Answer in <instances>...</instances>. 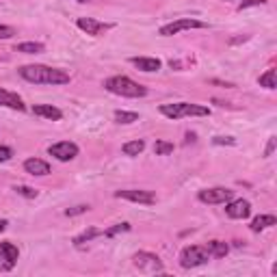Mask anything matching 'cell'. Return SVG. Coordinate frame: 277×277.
<instances>
[{
  "instance_id": "cell-1",
  "label": "cell",
  "mask_w": 277,
  "mask_h": 277,
  "mask_svg": "<svg viewBox=\"0 0 277 277\" xmlns=\"http://www.w3.org/2000/svg\"><path fill=\"white\" fill-rule=\"evenodd\" d=\"M17 72L24 81L35 83V85H67L69 83V74H65L63 69H54L48 65H24Z\"/></svg>"
},
{
  "instance_id": "cell-2",
  "label": "cell",
  "mask_w": 277,
  "mask_h": 277,
  "mask_svg": "<svg viewBox=\"0 0 277 277\" xmlns=\"http://www.w3.org/2000/svg\"><path fill=\"white\" fill-rule=\"evenodd\" d=\"M104 87H106V91H111L115 95H122V97H143V95H147V89L143 85L134 83L132 78H128V76L106 78Z\"/></svg>"
},
{
  "instance_id": "cell-3",
  "label": "cell",
  "mask_w": 277,
  "mask_h": 277,
  "mask_svg": "<svg viewBox=\"0 0 277 277\" xmlns=\"http://www.w3.org/2000/svg\"><path fill=\"white\" fill-rule=\"evenodd\" d=\"M161 113L169 117V120H180V117H206L210 115V108L191 102H177V104H163Z\"/></svg>"
},
{
  "instance_id": "cell-4",
  "label": "cell",
  "mask_w": 277,
  "mask_h": 277,
  "mask_svg": "<svg viewBox=\"0 0 277 277\" xmlns=\"http://www.w3.org/2000/svg\"><path fill=\"white\" fill-rule=\"evenodd\" d=\"M210 253L206 251V247H197V245H191V247H184L182 253H180V264L182 269H195V266H202L208 262Z\"/></svg>"
},
{
  "instance_id": "cell-5",
  "label": "cell",
  "mask_w": 277,
  "mask_h": 277,
  "mask_svg": "<svg viewBox=\"0 0 277 277\" xmlns=\"http://www.w3.org/2000/svg\"><path fill=\"white\" fill-rule=\"evenodd\" d=\"M132 262H134V266L141 273H161L163 271L161 258H158L156 253H150V251H138V253H134Z\"/></svg>"
},
{
  "instance_id": "cell-6",
  "label": "cell",
  "mask_w": 277,
  "mask_h": 277,
  "mask_svg": "<svg viewBox=\"0 0 277 277\" xmlns=\"http://www.w3.org/2000/svg\"><path fill=\"white\" fill-rule=\"evenodd\" d=\"M234 197V191L232 189H223V186H214V189H204L197 195V200L204 202V204H225L230 202Z\"/></svg>"
},
{
  "instance_id": "cell-7",
  "label": "cell",
  "mask_w": 277,
  "mask_h": 277,
  "mask_svg": "<svg viewBox=\"0 0 277 277\" xmlns=\"http://www.w3.org/2000/svg\"><path fill=\"white\" fill-rule=\"evenodd\" d=\"M189 28H206V24H204V22H200V19L184 17V19H175V22H171V24L161 26V31H158V35H163V37H171V35H177L180 31H189Z\"/></svg>"
},
{
  "instance_id": "cell-8",
  "label": "cell",
  "mask_w": 277,
  "mask_h": 277,
  "mask_svg": "<svg viewBox=\"0 0 277 277\" xmlns=\"http://www.w3.org/2000/svg\"><path fill=\"white\" fill-rule=\"evenodd\" d=\"M48 154L54 156L56 161L67 163V161H74L78 156V145L76 143H69V141H61V143H54L48 147Z\"/></svg>"
},
{
  "instance_id": "cell-9",
  "label": "cell",
  "mask_w": 277,
  "mask_h": 277,
  "mask_svg": "<svg viewBox=\"0 0 277 277\" xmlns=\"http://www.w3.org/2000/svg\"><path fill=\"white\" fill-rule=\"evenodd\" d=\"M117 200H128V202H136V204H145L152 206L156 204V195L150 191H138V189H126V191H115Z\"/></svg>"
},
{
  "instance_id": "cell-10",
  "label": "cell",
  "mask_w": 277,
  "mask_h": 277,
  "mask_svg": "<svg viewBox=\"0 0 277 277\" xmlns=\"http://www.w3.org/2000/svg\"><path fill=\"white\" fill-rule=\"evenodd\" d=\"M225 212L230 219H247V216L251 214V204L247 200H230L225 206Z\"/></svg>"
},
{
  "instance_id": "cell-11",
  "label": "cell",
  "mask_w": 277,
  "mask_h": 277,
  "mask_svg": "<svg viewBox=\"0 0 277 277\" xmlns=\"http://www.w3.org/2000/svg\"><path fill=\"white\" fill-rule=\"evenodd\" d=\"M17 258H19V251L13 243H0V264H3L5 271L13 269Z\"/></svg>"
},
{
  "instance_id": "cell-12",
  "label": "cell",
  "mask_w": 277,
  "mask_h": 277,
  "mask_svg": "<svg viewBox=\"0 0 277 277\" xmlns=\"http://www.w3.org/2000/svg\"><path fill=\"white\" fill-rule=\"evenodd\" d=\"M76 24H78V28H81V31H85L87 35H93V37L102 35L104 31H108V28H113L111 24L97 22V19H93V17H78Z\"/></svg>"
},
{
  "instance_id": "cell-13",
  "label": "cell",
  "mask_w": 277,
  "mask_h": 277,
  "mask_svg": "<svg viewBox=\"0 0 277 277\" xmlns=\"http://www.w3.org/2000/svg\"><path fill=\"white\" fill-rule=\"evenodd\" d=\"M0 106H7V108H13V111H26V106L22 102V97L7 91V89H0Z\"/></svg>"
},
{
  "instance_id": "cell-14",
  "label": "cell",
  "mask_w": 277,
  "mask_h": 277,
  "mask_svg": "<svg viewBox=\"0 0 277 277\" xmlns=\"http://www.w3.org/2000/svg\"><path fill=\"white\" fill-rule=\"evenodd\" d=\"M24 169L31 175H48L50 173V165L46 161H39V158H28L24 163Z\"/></svg>"
},
{
  "instance_id": "cell-15",
  "label": "cell",
  "mask_w": 277,
  "mask_h": 277,
  "mask_svg": "<svg viewBox=\"0 0 277 277\" xmlns=\"http://www.w3.org/2000/svg\"><path fill=\"white\" fill-rule=\"evenodd\" d=\"M132 63L141 69V72H158V69H161V61H158V58H154V56H134L132 58Z\"/></svg>"
},
{
  "instance_id": "cell-16",
  "label": "cell",
  "mask_w": 277,
  "mask_h": 277,
  "mask_svg": "<svg viewBox=\"0 0 277 277\" xmlns=\"http://www.w3.org/2000/svg\"><path fill=\"white\" fill-rule=\"evenodd\" d=\"M33 113L39 117H46V120H52V122H58L63 117V113L52 104H37V106H33Z\"/></svg>"
},
{
  "instance_id": "cell-17",
  "label": "cell",
  "mask_w": 277,
  "mask_h": 277,
  "mask_svg": "<svg viewBox=\"0 0 277 277\" xmlns=\"http://www.w3.org/2000/svg\"><path fill=\"white\" fill-rule=\"evenodd\" d=\"M277 223V219L273 214H260V216H255V219L251 221V232H262V230H266V227H271V225H275Z\"/></svg>"
},
{
  "instance_id": "cell-18",
  "label": "cell",
  "mask_w": 277,
  "mask_h": 277,
  "mask_svg": "<svg viewBox=\"0 0 277 277\" xmlns=\"http://www.w3.org/2000/svg\"><path fill=\"white\" fill-rule=\"evenodd\" d=\"M206 251L210 255H214V258H225L227 251H230V247H227L225 243H221V241H210L206 245Z\"/></svg>"
},
{
  "instance_id": "cell-19",
  "label": "cell",
  "mask_w": 277,
  "mask_h": 277,
  "mask_svg": "<svg viewBox=\"0 0 277 277\" xmlns=\"http://www.w3.org/2000/svg\"><path fill=\"white\" fill-rule=\"evenodd\" d=\"M44 50H46V46L39 44V42H24V44L15 46V52H24V54H39Z\"/></svg>"
},
{
  "instance_id": "cell-20",
  "label": "cell",
  "mask_w": 277,
  "mask_h": 277,
  "mask_svg": "<svg viewBox=\"0 0 277 277\" xmlns=\"http://www.w3.org/2000/svg\"><path fill=\"white\" fill-rule=\"evenodd\" d=\"M145 150V141H128V143H124V147H122V152L126 154V156H138Z\"/></svg>"
},
{
  "instance_id": "cell-21",
  "label": "cell",
  "mask_w": 277,
  "mask_h": 277,
  "mask_svg": "<svg viewBox=\"0 0 277 277\" xmlns=\"http://www.w3.org/2000/svg\"><path fill=\"white\" fill-rule=\"evenodd\" d=\"M260 87H266V89H275L277 87V72L275 69H266V72L258 78Z\"/></svg>"
},
{
  "instance_id": "cell-22",
  "label": "cell",
  "mask_w": 277,
  "mask_h": 277,
  "mask_svg": "<svg viewBox=\"0 0 277 277\" xmlns=\"http://www.w3.org/2000/svg\"><path fill=\"white\" fill-rule=\"evenodd\" d=\"M115 122L117 124H134L138 122V115L130 111H115Z\"/></svg>"
},
{
  "instance_id": "cell-23",
  "label": "cell",
  "mask_w": 277,
  "mask_h": 277,
  "mask_svg": "<svg viewBox=\"0 0 277 277\" xmlns=\"http://www.w3.org/2000/svg\"><path fill=\"white\" fill-rule=\"evenodd\" d=\"M102 232L100 230H95V227H89V230H85L83 234H78L76 239H74V245H83V243H89L91 239H95V236H100Z\"/></svg>"
},
{
  "instance_id": "cell-24",
  "label": "cell",
  "mask_w": 277,
  "mask_h": 277,
  "mask_svg": "<svg viewBox=\"0 0 277 277\" xmlns=\"http://www.w3.org/2000/svg\"><path fill=\"white\" fill-rule=\"evenodd\" d=\"M171 152H173V143H169V141H156L154 143V154L156 156H167Z\"/></svg>"
},
{
  "instance_id": "cell-25",
  "label": "cell",
  "mask_w": 277,
  "mask_h": 277,
  "mask_svg": "<svg viewBox=\"0 0 277 277\" xmlns=\"http://www.w3.org/2000/svg\"><path fill=\"white\" fill-rule=\"evenodd\" d=\"M130 230V223H117V225H113L111 230H106V232H102L106 239H113V236H117V234H122V232H128Z\"/></svg>"
},
{
  "instance_id": "cell-26",
  "label": "cell",
  "mask_w": 277,
  "mask_h": 277,
  "mask_svg": "<svg viewBox=\"0 0 277 277\" xmlns=\"http://www.w3.org/2000/svg\"><path fill=\"white\" fill-rule=\"evenodd\" d=\"M13 191H15L17 195H22V197H28V200H35V197H37V191L31 189V186H15Z\"/></svg>"
},
{
  "instance_id": "cell-27",
  "label": "cell",
  "mask_w": 277,
  "mask_h": 277,
  "mask_svg": "<svg viewBox=\"0 0 277 277\" xmlns=\"http://www.w3.org/2000/svg\"><path fill=\"white\" fill-rule=\"evenodd\" d=\"M11 158H13V150H11V147L0 145V163H7V161H11Z\"/></svg>"
},
{
  "instance_id": "cell-28",
  "label": "cell",
  "mask_w": 277,
  "mask_h": 277,
  "mask_svg": "<svg viewBox=\"0 0 277 277\" xmlns=\"http://www.w3.org/2000/svg\"><path fill=\"white\" fill-rule=\"evenodd\" d=\"M15 35V28L13 26H7V24H0V39H9Z\"/></svg>"
},
{
  "instance_id": "cell-29",
  "label": "cell",
  "mask_w": 277,
  "mask_h": 277,
  "mask_svg": "<svg viewBox=\"0 0 277 277\" xmlns=\"http://www.w3.org/2000/svg\"><path fill=\"white\" fill-rule=\"evenodd\" d=\"M87 210H89V206H74V208H67L65 216H76V214H83Z\"/></svg>"
},
{
  "instance_id": "cell-30",
  "label": "cell",
  "mask_w": 277,
  "mask_h": 277,
  "mask_svg": "<svg viewBox=\"0 0 277 277\" xmlns=\"http://www.w3.org/2000/svg\"><path fill=\"white\" fill-rule=\"evenodd\" d=\"M260 5H266V0H243V3H241V9H249V7H260Z\"/></svg>"
},
{
  "instance_id": "cell-31",
  "label": "cell",
  "mask_w": 277,
  "mask_h": 277,
  "mask_svg": "<svg viewBox=\"0 0 277 277\" xmlns=\"http://www.w3.org/2000/svg\"><path fill=\"white\" fill-rule=\"evenodd\" d=\"M214 143H216V145H223V143H227V145H234L236 141H234L232 136H214Z\"/></svg>"
},
{
  "instance_id": "cell-32",
  "label": "cell",
  "mask_w": 277,
  "mask_h": 277,
  "mask_svg": "<svg viewBox=\"0 0 277 277\" xmlns=\"http://www.w3.org/2000/svg\"><path fill=\"white\" fill-rule=\"evenodd\" d=\"M275 150V136H271V141H269V147H266V156H271Z\"/></svg>"
},
{
  "instance_id": "cell-33",
  "label": "cell",
  "mask_w": 277,
  "mask_h": 277,
  "mask_svg": "<svg viewBox=\"0 0 277 277\" xmlns=\"http://www.w3.org/2000/svg\"><path fill=\"white\" fill-rule=\"evenodd\" d=\"M249 35H243V37H236V39H230V44H241V42H247Z\"/></svg>"
},
{
  "instance_id": "cell-34",
  "label": "cell",
  "mask_w": 277,
  "mask_h": 277,
  "mask_svg": "<svg viewBox=\"0 0 277 277\" xmlns=\"http://www.w3.org/2000/svg\"><path fill=\"white\" fill-rule=\"evenodd\" d=\"M5 230H7V221L0 219V232H5Z\"/></svg>"
},
{
  "instance_id": "cell-35",
  "label": "cell",
  "mask_w": 277,
  "mask_h": 277,
  "mask_svg": "<svg viewBox=\"0 0 277 277\" xmlns=\"http://www.w3.org/2000/svg\"><path fill=\"white\" fill-rule=\"evenodd\" d=\"M191 141H195V134H193V132L186 134V143H191Z\"/></svg>"
},
{
  "instance_id": "cell-36",
  "label": "cell",
  "mask_w": 277,
  "mask_h": 277,
  "mask_svg": "<svg viewBox=\"0 0 277 277\" xmlns=\"http://www.w3.org/2000/svg\"><path fill=\"white\" fill-rule=\"evenodd\" d=\"M78 3H89V0H78Z\"/></svg>"
}]
</instances>
